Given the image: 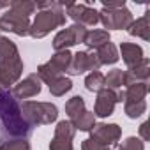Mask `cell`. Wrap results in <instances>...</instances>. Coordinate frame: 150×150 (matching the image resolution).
Instances as JSON below:
<instances>
[{
  "mask_svg": "<svg viewBox=\"0 0 150 150\" xmlns=\"http://www.w3.org/2000/svg\"><path fill=\"white\" fill-rule=\"evenodd\" d=\"M30 134L32 127L23 118L21 108L11 90H0V150L11 141L28 139Z\"/></svg>",
  "mask_w": 150,
  "mask_h": 150,
  "instance_id": "cell-1",
  "label": "cell"
},
{
  "mask_svg": "<svg viewBox=\"0 0 150 150\" xmlns=\"http://www.w3.org/2000/svg\"><path fill=\"white\" fill-rule=\"evenodd\" d=\"M23 74V60L16 44L0 35V90H11Z\"/></svg>",
  "mask_w": 150,
  "mask_h": 150,
  "instance_id": "cell-2",
  "label": "cell"
},
{
  "mask_svg": "<svg viewBox=\"0 0 150 150\" xmlns=\"http://www.w3.org/2000/svg\"><path fill=\"white\" fill-rule=\"evenodd\" d=\"M35 7L37 14L34 23H30L28 30V35H32L34 39H42L55 28L65 25L67 16L62 7V2H39L35 4Z\"/></svg>",
  "mask_w": 150,
  "mask_h": 150,
  "instance_id": "cell-3",
  "label": "cell"
},
{
  "mask_svg": "<svg viewBox=\"0 0 150 150\" xmlns=\"http://www.w3.org/2000/svg\"><path fill=\"white\" fill-rule=\"evenodd\" d=\"M21 115L27 124L34 129L37 125H50L58 118V108L51 103H37V101H25L20 104Z\"/></svg>",
  "mask_w": 150,
  "mask_h": 150,
  "instance_id": "cell-4",
  "label": "cell"
},
{
  "mask_svg": "<svg viewBox=\"0 0 150 150\" xmlns=\"http://www.w3.org/2000/svg\"><path fill=\"white\" fill-rule=\"evenodd\" d=\"M62 7L65 11V16L76 21V25L81 27H96L99 23V11L90 7L88 4H74V2H62Z\"/></svg>",
  "mask_w": 150,
  "mask_h": 150,
  "instance_id": "cell-5",
  "label": "cell"
},
{
  "mask_svg": "<svg viewBox=\"0 0 150 150\" xmlns=\"http://www.w3.org/2000/svg\"><path fill=\"white\" fill-rule=\"evenodd\" d=\"M0 30L2 32H13L20 37L28 35L30 30V18L13 7H9V11L6 14L0 16Z\"/></svg>",
  "mask_w": 150,
  "mask_h": 150,
  "instance_id": "cell-6",
  "label": "cell"
},
{
  "mask_svg": "<svg viewBox=\"0 0 150 150\" xmlns=\"http://www.w3.org/2000/svg\"><path fill=\"white\" fill-rule=\"evenodd\" d=\"M99 21L103 23V27L108 32V30L129 28V25L134 20H132V14L127 7H120V9H103V11H99Z\"/></svg>",
  "mask_w": 150,
  "mask_h": 150,
  "instance_id": "cell-7",
  "label": "cell"
},
{
  "mask_svg": "<svg viewBox=\"0 0 150 150\" xmlns=\"http://www.w3.org/2000/svg\"><path fill=\"white\" fill-rule=\"evenodd\" d=\"M87 34H88V30H87L85 27L74 23V25H71V27L60 30V32L55 35V39H53V48H55L57 51L69 50V48L74 46V44H81V42H85Z\"/></svg>",
  "mask_w": 150,
  "mask_h": 150,
  "instance_id": "cell-8",
  "label": "cell"
},
{
  "mask_svg": "<svg viewBox=\"0 0 150 150\" xmlns=\"http://www.w3.org/2000/svg\"><path fill=\"white\" fill-rule=\"evenodd\" d=\"M99 67H101V64L96 57V51H78L76 55H72L67 72L71 76H80V74H83L87 71H90V72L99 71Z\"/></svg>",
  "mask_w": 150,
  "mask_h": 150,
  "instance_id": "cell-9",
  "label": "cell"
},
{
  "mask_svg": "<svg viewBox=\"0 0 150 150\" xmlns=\"http://www.w3.org/2000/svg\"><path fill=\"white\" fill-rule=\"evenodd\" d=\"M76 129L69 120H60L55 127V136L50 143V150H72V139Z\"/></svg>",
  "mask_w": 150,
  "mask_h": 150,
  "instance_id": "cell-10",
  "label": "cell"
},
{
  "mask_svg": "<svg viewBox=\"0 0 150 150\" xmlns=\"http://www.w3.org/2000/svg\"><path fill=\"white\" fill-rule=\"evenodd\" d=\"M122 136V127L117 124H96L90 131V139L101 143L103 146L117 145Z\"/></svg>",
  "mask_w": 150,
  "mask_h": 150,
  "instance_id": "cell-11",
  "label": "cell"
},
{
  "mask_svg": "<svg viewBox=\"0 0 150 150\" xmlns=\"http://www.w3.org/2000/svg\"><path fill=\"white\" fill-rule=\"evenodd\" d=\"M41 90H42V85H41L39 76H37V74H28L25 80H20L11 88V94L18 101V99H30L34 96H39Z\"/></svg>",
  "mask_w": 150,
  "mask_h": 150,
  "instance_id": "cell-12",
  "label": "cell"
},
{
  "mask_svg": "<svg viewBox=\"0 0 150 150\" xmlns=\"http://www.w3.org/2000/svg\"><path fill=\"white\" fill-rule=\"evenodd\" d=\"M117 104V92L110 90V88H103L101 92H97V99H96V106H94V115L106 118L110 115H113Z\"/></svg>",
  "mask_w": 150,
  "mask_h": 150,
  "instance_id": "cell-13",
  "label": "cell"
},
{
  "mask_svg": "<svg viewBox=\"0 0 150 150\" xmlns=\"http://www.w3.org/2000/svg\"><path fill=\"white\" fill-rule=\"evenodd\" d=\"M148 78H150V60L143 58L134 67L124 71V87L134 83H148Z\"/></svg>",
  "mask_w": 150,
  "mask_h": 150,
  "instance_id": "cell-14",
  "label": "cell"
},
{
  "mask_svg": "<svg viewBox=\"0 0 150 150\" xmlns=\"http://www.w3.org/2000/svg\"><path fill=\"white\" fill-rule=\"evenodd\" d=\"M120 55H122V60L125 62L127 69L134 67L138 62H141L145 58L141 46L139 44H134V42H122L120 44Z\"/></svg>",
  "mask_w": 150,
  "mask_h": 150,
  "instance_id": "cell-15",
  "label": "cell"
},
{
  "mask_svg": "<svg viewBox=\"0 0 150 150\" xmlns=\"http://www.w3.org/2000/svg\"><path fill=\"white\" fill-rule=\"evenodd\" d=\"M127 32L134 37H139L143 41H148L150 39V13L146 11L145 16L138 18L136 21H132L127 28Z\"/></svg>",
  "mask_w": 150,
  "mask_h": 150,
  "instance_id": "cell-16",
  "label": "cell"
},
{
  "mask_svg": "<svg viewBox=\"0 0 150 150\" xmlns=\"http://www.w3.org/2000/svg\"><path fill=\"white\" fill-rule=\"evenodd\" d=\"M96 57H97V60H99L101 65H111V64L118 62V58H120L118 50H117V46L113 42H108L103 48H99L96 51Z\"/></svg>",
  "mask_w": 150,
  "mask_h": 150,
  "instance_id": "cell-17",
  "label": "cell"
},
{
  "mask_svg": "<svg viewBox=\"0 0 150 150\" xmlns=\"http://www.w3.org/2000/svg\"><path fill=\"white\" fill-rule=\"evenodd\" d=\"M85 111H87V110H85V99H83L81 96H74V97H71V99L65 103V113H67L71 124L76 120L78 117H81Z\"/></svg>",
  "mask_w": 150,
  "mask_h": 150,
  "instance_id": "cell-18",
  "label": "cell"
},
{
  "mask_svg": "<svg viewBox=\"0 0 150 150\" xmlns=\"http://www.w3.org/2000/svg\"><path fill=\"white\" fill-rule=\"evenodd\" d=\"M108 42H110V32H106V30H92V32L87 34L83 44H87L90 50L97 51L99 48H103Z\"/></svg>",
  "mask_w": 150,
  "mask_h": 150,
  "instance_id": "cell-19",
  "label": "cell"
},
{
  "mask_svg": "<svg viewBox=\"0 0 150 150\" xmlns=\"http://www.w3.org/2000/svg\"><path fill=\"white\" fill-rule=\"evenodd\" d=\"M71 58H72L71 51H69V50H64V51H57V53L48 60V64H50L55 71H58V72L62 74V72H67L69 64H71Z\"/></svg>",
  "mask_w": 150,
  "mask_h": 150,
  "instance_id": "cell-20",
  "label": "cell"
},
{
  "mask_svg": "<svg viewBox=\"0 0 150 150\" xmlns=\"http://www.w3.org/2000/svg\"><path fill=\"white\" fill-rule=\"evenodd\" d=\"M48 87H50L51 96L62 97V96H65V94L72 88V81H71L69 78H65V76H58L57 80H53L51 83H48Z\"/></svg>",
  "mask_w": 150,
  "mask_h": 150,
  "instance_id": "cell-21",
  "label": "cell"
},
{
  "mask_svg": "<svg viewBox=\"0 0 150 150\" xmlns=\"http://www.w3.org/2000/svg\"><path fill=\"white\" fill-rule=\"evenodd\" d=\"M122 87H124V71L122 69H113L108 72V76H104V88L117 92V90H122Z\"/></svg>",
  "mask_w": 150,
  "mask_h": 150,
  "instance_id": "cell-22",
  "label": "cell"
},
{
  "mask_svg": "<svg viewBox=\"0 0 150 150\" xmlns=\"http://www.w3.org/2000/svg\"><path fill=\"white\" fill-rule=\"evenodd\" d=\"M148 94V83H134L125 87V99L124 101H143Z\"/></svg>",
  "mask_w": 150,
  "mask_h": 150,
  "instance_id": "cell-23",
  "label": "cell"
},
{
  "mask_svg": "<svg viewBox=\"0 0 150 150\" xmlns=\"http://www.w3.org/2000/svg\"><path fill=\"white\" fill-rule=\"evenodd\" d=\"M124 111L129 118H139L146 111V101H124Z\"/></svg>",
  "mask_w": 150,
  "mask_h": 150,
  "instance_id": "cell-24",
  "label": "cell"
},
{
  "mask_svg": "<svg viewBox=\"0 0 150 150\" xmlns=\"http://www.w3.org/2000/svg\"><path fill=\"white\" fill-rule=\"evenodd\" d=\"M85 88L88 90V92H101L103 88H104V74L103 72H99V71H94V72H90L88 76L85 78Z\"/></svg>",
  "mask_w": 150,
  "mask_h": 150,
  "instance_id": "cell-25",
  "label": "cell"
},
{
  "mask_svg": "<svg viewBox=\"0 0 150 150\" xmlns=\"http://www.w3.org/2000/svg\"><path fill=\"white\" fill-rule=\"evenodd\" d=\"M72 125H74V129H76V131L80 129V131L90 132L94 129V125H96V115L92 111H85L81 117H78L76 120L72 122Z\"/></svg>",
  "mask_w": 150,
  "mask_h": 150,
  "instance_id": "cell-26",
  "label": "cell"
},
{
  "mask_svg": "<svg viewBox=\"0 0 150 150\" xmlns=\"http://www.w3.org/2000/svg\"><path fill=\"white\" fill-rule=\"evenodd\" d=\"M9 7H13V9L23 13V14H27L28 18H30V14H34L35 9H37V7H35V2H30V0H13V2L9 4Z\"/></svg>",
  "mask_w": 150,
  "mask_h": 150,
  "instance_id": "cell-27",
  "label": "cell"
},
{
  "mask_svg": "<svg viewBox=\"0 0 150 150\" xmlns=\"http://www.w3.org/2000/svg\"><path fill=\"white\" fill-rule=\"evenodd\" d=\"M118 148H120V150H145V141H141V139L136 138V136H131V138H127Z\"/></svg>",
  "mask_w": 150,
  "mask_h": 150,
  "instance_id": "cell-28",
  "label": "cell"
},
{
  "mask_svg": "<svg viewBox=\"0 0 150 150\" xmlns=\"http://www.w3.org/2000/svg\"><path fill=\"white\" fill-rule=\"evenodd\" d=\"M2 150H30V143H28V139H16V141H11L9 145H6Z\"/></svg>",
  "mask_w": 150,
  "mask_h": 150,
  "instance_id": "cell-29",
  "label": "cell"
},
{
  "mask_svg": "<svg viewBox=\"0 0 150 150\" xmlns=\"http://www.w3.org/2000/svg\"><path fill=\"white\" fill-rule=\"evenodd\" d=\"M81 150H108V146H103L101 143H97V141L87 138V139L81 141Z\"/></svg>",
  "mask_w": 150,
  "mask_h": 150,
  "instance_id": "cell-30",
  "label": "cell"
},
{
  "mask_svg": "<svg viewBox=\"0 0 150 150\" xmlns=\"http://www.w3.org/2000/svg\"><path fill=\"white\" fill-rule=\"evenodd\" d=\"M125 7L124 0H118V2H103V9H120Z\"/></svg>",
  "mask_w": 150,
  "mask_h": 150,
  "instance_id": "cell-31",
  "label": "cell"
},
{
  "mask_svg": "<svg viewBox=\"0 0 150 150\" xmlns=\"http://www.w3.org/2000/svg\"><path fill=\"white\" fill-rule=\"evenodd\" d=\"M139 134H141V138H143L145 141H148V139H150V132H148V122H143V124L139 125Z\"/></svg>",
  "mask_w": 150,
  "mask_h": 150,
  "instance_id": "cell-32",
  "label": "cell"
},
{
  "mask_svg": "<svg viewBox=\"0 0 150 150\" xmlns=\"http://www.w3.org/2000/svg\"><path fill=\"white\" fill-rule=\"evenodd\" d=\"M11 2H0V9H4V7H9Z\"/></svg>",
  "mask_w": 150,
  "mask_h": 150,
  "instance_id": "cell-33",
  "label": "cell"
},
{
  "mask_svg": "<svg viewBox=\"0 0 150 150\" xmlns=\"http://www.w3.org/2000/svg\"><path fill=\"white\" fill-rule=\"evenodd\" d=\"M117 150H120V148H117Z\"/></svg>",
  "mask_w": 150,
  "mask_h": 150,
  "instance_id": "cell-34",
  "label": "cell"
}]
</instances>
